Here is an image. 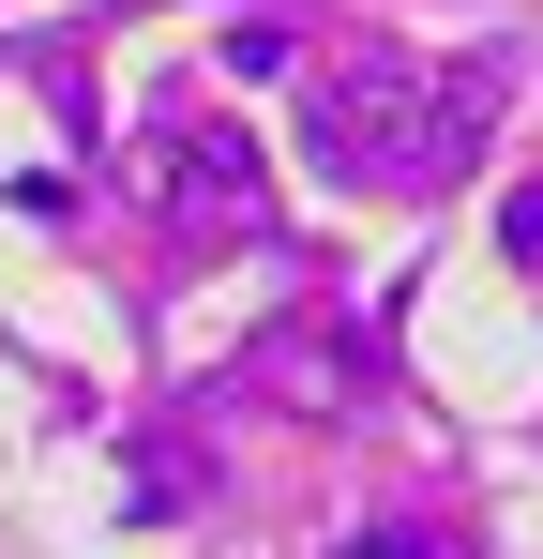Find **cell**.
Segmentation results:
<instances>
[{
    "instance_id": "1",
    "label": "cell",
    "mask_w": 543,
    "mask_h": 559,
    "mask_svg": "<svg viewBox=\"0 0 543 559\" xmlns=\"http://www.w3.org/2000/svg\"><path fill=\"white\" fill-rule=\"evenodd\" d=\"M167 182L196 197V212H257V152H242L227 121H196V136H181V152H167Z\"/></svg>"
}]
</instances>
